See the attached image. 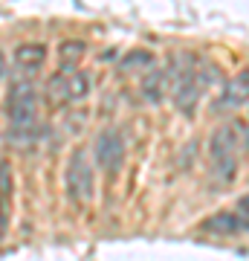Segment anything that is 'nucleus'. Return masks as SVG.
<instances>
[{
	"mask_svg": "<svg viewBox=\"0 0 249 261\" xmlns=\"http://www.w3.org/2000/svg\"><path fill=\"white\" fill-rule=\"evenodd\" d=\"M243 154H249V122L229 119L209 140V168L217 186H229L238 177Z\"/></svg>",
	"mask_w": 249,
	"mask_h": 261,
	"instance_id": "obj_1",
	"label": "nucleus"
},
{
	"mask_svg": "<svg viewBox=\"0 0 249 261\" xmlns=\"http://www.w3.org/2000/svg\"><path fill=\"white\" fill-rule=\"evenodd\" d=\"M6 122H9V140L12 145L26 148L38 137V90L29 79H18L6 90Z\"/></svg>",
	"mask_w": 249,
	"mask_h": 261,
	"instance_id": "obj_2",
	"label": "nucleus"
},
{
	"mask_svg": "<svg viewBox=\"0 0 249 261\" xmlns=\"http://www.w3.org/2000/svg\"><path fill=\"white\" fill-rule=\"evenodd\" d=\"M168 87H171L174 108L183 111L185 116H191L194 105L200 102V93L206 90V79L191 58H183V64H177V73L168 75Z\"/></svg>",
	"mask_w": 249,
	"mask_h": 261,
	"instance_id": "obj_3",
	"label": "nucleus"
},
{
	"mask_svg": "<svg viewBox=\"0 0 249 261\" xmlns=\"http://www.w3.org/2000/svg\"><path fill=\"white\" fill-rule=\"evenodd\" d=\"M87 93H90V75L84 73V70H78V67L75 70L58 67V73L49 75L46 87H44V96L56 108H67V105L81 102Z\"/></svg>",
	"mask_w": 249,
	"mask_h": 261,
	"instance_id": "obj_4",
	"label": "nucleus"
},
{
	"mask_svg": "<svg viewBox=\"0 0 249 261\" xmlns=\"http://www.w3.org/2000/svg\"><path fill=\"white\" fill-rule=\"evenodd\" d=\"M64 189H67V197L73 203L84 206L93 200V189H96V177H93V166H90V157L87 151L78 145V148L70 151L67 157V166H64Z\"/></svg>",
	"mask_w": 249,
	"mask_h": 261,
	"instance_id": "obj_5",
	"label": "nucleus"
},
{
	"mask_svg": "<svg viewBox=\"0 0 249 261\" xmlns=\"http://www.w3.org/2000/svg\"><path fill=\"white\" fill-rule=\"evenodd\" d=\"M125 134L119 128H104L96 137L93 154H96V166L102 168L104 174H119V168L125 166Z\"/></svg>",
	"mask_w": 249,
	"mask_h": 261,
	"instance_id": "obj_6",
	"label": "nucleus"
},
{
	"mask_svg": "<svg viewBox=\"0 0 249 261\" xmlns=\"http://www.w3.org/2000/svg\"><path fill=\"white\" fill-rule=\"evenodd\" d=\"M203 235H214V238H238V235L249 232V218L238 212V209H226V212H214L212 218H206L200 224Z\"/></svg>",
	"mask_w": 249,
	"mask_h": 261,
	"instance_id": "obj_7",
	"label": "nucleus"
},
{
	"mask_svg": "<svg viewBox=\"0 0 249 261\" xmlns=\"http://www.w3.org/2000/svg\"><path fill=\"white\" fill-rule=\"evenodd\" d=\"M249 102V67H243L240 73H235L229 82L223 84L220 96L214 99L212 111L214 113H229V111H238Z\"/></svg>",
	"mask_w": 249,
	"mask_h": 261,
	"instance_id": "obj_8",
	"label": "nucleus"
},
{
	"mask_svg": "<svg viewBox=\"0 0 249 261\" xmlns=\"http://www.w3.org/2000/svg\"><path fill=\"white\" fill-rule=\"evenodd\" d=\"M12 61H15V67H18L23 75H32V73H38V70L44 67V61H46V47H44V44H38V41H26V44L15 47V56H12Z\"/></svg>",
	"mask_w": 249,
	"mask_h": 261,
	"instance_id": "obj_9",
	"label": "nucleus"
},
{
	"mask_svg": "<svg viewBox=\"0 0 249 261\" xmlns=\"http://www.w3.org/2000/svg\"><path fill=\"white\" fill-rule=\"evenodd\" d=\"M168 93V73L162 67H151L142 79V96H145V102L157 105L162 102V96Z\"/></svg>",
	"mask_w": 249,
	"mask_h": 261,
	"instance_id": "obj_10",
	"label": "nucleus"
},
{
	"mask_svg": "<svg viewBox=\"0 0 249 261\" xmlns=\"http://www.w3.org/2000/svg\"><path fill=\"white\" fill-rule=\"evenodd\" d=\"M84 53H87V44L78 41V38H70V41H61L58 44V61H61L64 70H75L78 61L84 58Z\"/></svg>",
	"mask_w": 249,
	"mask_h": 261,
	"instance_id": "obj_11",
	"label": "nucleus"
},
{
	"mask_svg": "<svg viewBox=\"0 0 249 261\" xmlns=\"http://www.w3.org/2000/svg\"><path fill=\"white\" fill-rule=\"evenodd\" d=\"M12 195V171H9V163L0 157V197L9 200Z\"/></svg>",
	"mask_w": 249,
	"mask_h": 261,
	"instance_id": "obj_12",
	"label": "nucleus"
},
{
	"mask_svg": "<svg viewBox=\"0 0 249 261\" xmlns=\"http://www.w3.org/2000/svg\"><path fill=\"white\" fill-rule=\"evenodd\" d=\"M6 229H9V200L0 197V241H3Z\"/></svg>",
	"mask_w": 249,
	"mask_h": 261,
	"instance_id": "obj_13",
	"label": "nucleus"
},
{
	"mask_svg": "<svg viewBox=\"0 0 249 261\" xmlns=\"http://www.w3.org/2000/svg\"><path fill=\"white\" fill-rule=\"evenodd\" d=\"M238 212L243 215V218H249V195H243V197L238 200Z\"/></svg>",
	"mask_w": 249,
	"mask_h": 261,
	"instance_id": "obj_14",
	"label": "nucleus"
},
{
	"mask_svg": "<svg viewBox=\"0 0 249 261\" xmlns=\"http://www.w3.org/2000/svg\"><path fill=\"white\" fill-rule=\"evenodd\" d=\"M6 73V56H3V53H0V75Z\"/></svg>",
	"mask_w": 249,
	"mask_h": 261,
	"instance_id": "obj_15",
	"label": "nucleus"
}]
</instances>
